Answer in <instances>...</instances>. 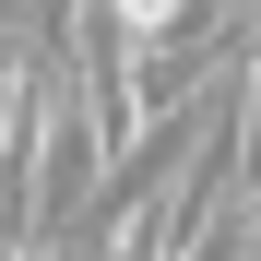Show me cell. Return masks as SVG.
Listing matches in <instances>:
<instances>
[{"instance_id":"cell-1","label":"cell","mask_w":261,"mask_h":261,"mask_svg":"<svg viewBox=\"0 0 261 261\" xmlns=\"http://www.w3.org/2000/svg\"><path fill=\"white\" fill-rule=\"evenodd\" d=\"M95 12H107V36L130 60H154V48H178V36L202 24V0H95Z\"/></svg>"}]
</instances>
